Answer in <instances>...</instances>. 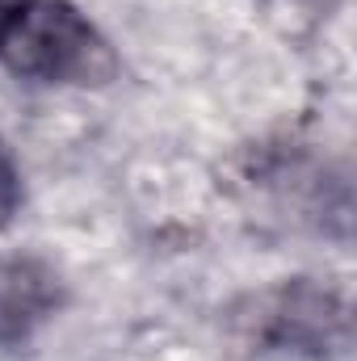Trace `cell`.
<instances>
[{"label":"cell","instance_id":"cell-2","mask_svg":"<svg viewBox=\"0 0 357 361\" xmlns=\"http://www.w3.org/2000/svg\"><path fill=\"white\" fill-rule=\"evenodd\" d=\"M345 332L341 302L320 286H282L257 302L253 353L261 361H324Z\"/></svg>","mask_w":357,"mask_h":361},{"label":"cell","instance_id":"cell-4","mask_svg":"<svg viewBox=\"0 0 357 361\" xmlns=\"http://www.w3.org/2000/svg\"><path fill=\"white\" fill-rule=\"evenodd\" d=\"M17 210H21V173H17L13 152L0 139V227H8Z\"/></svg>","mask_w":357,"mask_h":361},{"label":"cell","instance_id":"cell-5","mask_svg":"<svg viewBox=\"0 0 357 361\" xmlns=\"http://www.w3.org/2000/svg\"><path fill=\"white\" fill-rule=\"evenodd\" d=\"M8 4H13V0H0V21H4V13H8Z\"/></svg>","mask_w":357,"mask_h":361},{"label":"cell","instance_id":"cell-3","mask_svg":"<svg viewBox=\"0 0 357 361\" xmlns=\"http://www.w3.org/2000/svg\"><path fill=\"white\" fill-rule=\"evenodd\" d=\"M63 307V281L42 257H0V345H25Z\"/></svg>","mask_w":357,"mask_h":361},{"label":"cell","instance_id":"cell-1","mask_svg":"<svg viewBox=\"0 0 357 361\" xmlns=\"http://www.w3.org/2000/svg\"><path fill=\"white\" fill-rule=\"evenodd\" d=\"M0 63L38 85H109L118 59L68 0H13L0 21Z\"/></svg>","mask_w":357,"mask_h":361}]
</instances>
